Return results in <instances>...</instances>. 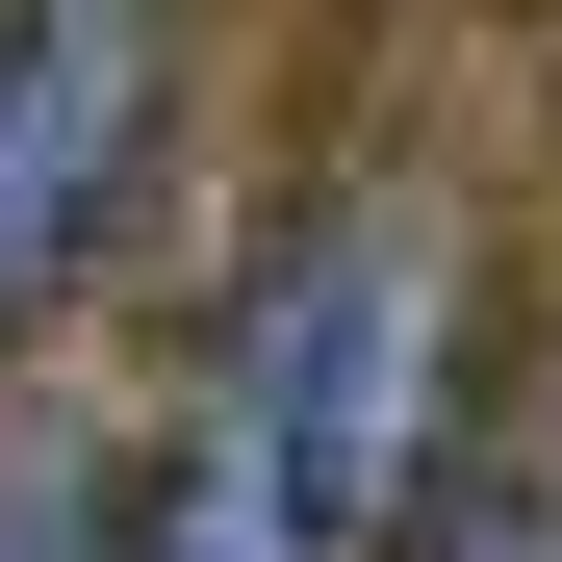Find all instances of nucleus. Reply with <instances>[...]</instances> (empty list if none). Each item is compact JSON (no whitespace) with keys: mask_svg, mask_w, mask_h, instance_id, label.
<instances>
[{"mask_svg":"<svg viewBox=\"0 0 562 562\" xmlns=\"http://www.w3.org/2000/svg\"><path fill=\"white\" fill-rule=\"evenodd\" d=\"M128 103H154V26H128V0H52V26L0 52V307L77 256V205H103Z\"/></svg>","mask_w":562,"mask_h":562,"instance_id":"f257e3e1","label":"nucleus"},{"mask_svg":"<svg viewBox=\"0 0 562 562\" xmlns=\"http://www.w3.org/2000/svg\"><path fill=\"white\" fill-rule=\"evenodd\" d=\"M460 562H562V512H537V486H486V512H460Z\"/></svg>","mask_w":562,"mask_h":562,"instance_id":"7ed1b4c3","label":"nucleus"},{"mask_svg":"<svg viewBox=\"0 0 562 562\" xmlns=\"http://www.w3.org/2000/svg\"><path fill=\"white\" fill-rule=\"evenodd\" d=\"M0 562H103V486H0Z\"/></svg>","mask_w":562,"mask_h":562,"instance_id":"f03ea898","label":"nucleus"}]
</instances>
